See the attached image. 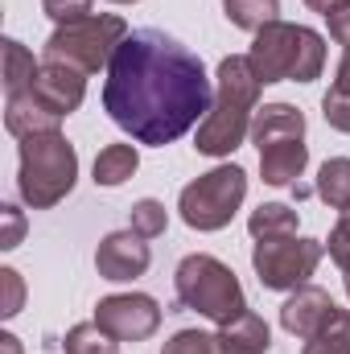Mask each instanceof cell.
Wrapping results in <instances>:
<instances>
[{"instance_id": "cell-1", "label": "cell", "mask_w": 350, "mask_h": 354, "mask_svg": "<svg viewBox=\"0 0 350 354\" xmlns=\"http://www.w3.org/2000/svg\"><path fill=\"white\" fill-rule=\"evenodd\" d=\"M214 91L206 66L161 29H136L107 62L103 111L136 145L165 149L210 111Z\"/></svg>"}, {"instance_id": "cell-2", "label": "cell", "mask_w": 350, "mask_h": 354, "mask_svg": "<svg viewBox=\"0 0 350 354\" xmlns=\"http://www.w3.org/2000/svg\"><path fill=\"white\" fill-rule=\"evenodd\" d=\"M260 79L248 62V54H231L219 62V87L214 103L198 124L194 149L202 157H231L243 136H252V120H256V99H260Z\"/></svg>"}, {"instance_id": "cell-3", "label": "cell", "mask_w": 350, "mask_h": 354, "mask_svg": "<svg viewBox=\"0 0 350 354\" xmlns=\"http://www.w3.org/2000/svg\"><path fill=\"white\" fill-rule=\"evenodd\" d=\"M248 62L264 87L268 83H313L326 71V37L309 25L272 21L256 33Z\"/></svg>"}, {"instance_id": "cell-4", "label": "cell", "mask_w": 350, "mask_h": 354, "mask_svg": "<svg viewBox=\"0 0 350 354\" xmlns=\"http://www.w3.org/2000/svg\"><path fill=\"white\" fill-rule=\"evenodd\" d=\"M79 177V153L62 132H42L21 140V169H17V189L21 202L33 210L58 206Z\"/></svg>"}, {"instance_id": "cell-5", "label": "cell", "mask_w": 350, "mask_h": 354, "mask_svg": "<svg viewBox=\"0 0 350 354\" xmlns=\"http://www.w3.org/2000/svg\"><path fill=\"white\" fill-rule=\"evenodd\" d=\"M174 288H177V305L210 317L214 326H227L239 313H248V297H243L239 276L219 256H206V252L185 256L174 272Z\"/></svg>"}, {"instance_id": "cell-6", "label": "cell", "mask_w": 350, "mask_h": 354, "mask_svg": "<svg viewBox=\"0 0 350 354\" xmlns=\"http://www.w3.org/2000/svg\"><path fill=\"white\" fill-rule=\"evenodd\" d=\"M128 37V21L116 12H87L79 21L58 25L46 46H42V62H62L75 66L83 75H99L107 71L111 54L120 50V41Z\"/></svg>"}, {"instance_id": "cell-7", "label": "cell", "mask_w": 350, "mask_h": 354, "mask_svg": "<svg viewBox=\"0 0 350 354\" xmlns=\"http://www.w3.org/2000/svg\"><path fill=\"white\" fill-rule=\"evenodd\" d=\"M243 198H248V174L239 165H219L181 189L177 210H181V223L194 231H223L243 206Z\"/></svg>"}, {"instance_id": "cell-8", "label": "cell", "mask_w": 350, "mask_h": 354, "mask_svg": "<svg viewBox=\"0 0 350 354\" xmlns=\"http://www.w3.org/2000/svg\"><path fill=\"white\" fill-rule=\"evenodd\" d=\"M322 256H326V243L322 239H309V235H276V239H256L252 268H256L264 288L288 292V288L309 284V276L317 272Z\"/></svg>"}, {"instance_id": "cell-9", "label": "cell", "mask_w": 350, "mask_h": 354, "mask_svg": "<svg viewBox=\"0 0 350 354\" xmlns=\"http://www.w3.org/2000/svg\"><path fill=\"white\" fill-rule=\"evenodd\" d=\"M95 326L116 342H145L161 326V305L149 292H111L95 305Z\"/></svg>"}, {"instance_id": "cell-10", "label": "cell", "mask_w": 350, "mask_h": 354, "mask_svg": "<svg viewBox=\"0 0 350 354\" xmlns=\"http://www.w3.org/2000/svg\"><path fill=\"white\" fill-rule=\"evenodd\" d=\"M149 264H153V252H149V243H145L136 231H111V235H103L99 248H95V268H99V276H103V280H116V284L145 276Z\"/></svg>"}, {"instance_id": "cell-11", "label": "cell", "mask_w": 350, "mask_h": 354, "mask_svg": "<svg viewBox=\"0 0 350 354\" xmlns=\"http://www.w3.org/2000/svg\"><path fill=\"white\" fill-rule=\"evenodd\" d=\"M29 91L54 115H71L87 99V75L75 71V66H62V62H42V71H37V79H33Z\"/></svg>"}, {"instance_id": "cell-12", "label": "cell", "mask_w": 350, "mask_h": 354, "mask_svg": "<svg viewBox=\"0 0 350 354\" xmlns=\"http://www.w3.org/2000/svg\"><path fill=\"white\" fill-rule=\"evenodd\" d=\"M334 309H338V305H334V297H330L326 288L301 284V288H293V297L280 305V326H284L293 338H313V334L330 322Z\"/></svg>"}, {"instance_id": "cell-13", "label": "cell", "mask_w": 350, "mask_h": 354, "mask_svg": "<svg viewBox=\"0 0 350 354\" xmlns=\"http://www.w3.org/2000/svg\"><path fill=\"white\" fill-rule=\"evenodd\" d=\"M284 140H305V115L293 103H264V107H256L252 145L268 149V145H284Z\"/></svg>"}, {"instance_id": "cell-14", "label": "cell", "mask_w": 350, "mask_h": 354, "mask_svg": "<svg viewBox=\"0 0 350 354\" xmlns=\"http://www.w3.org/2000/svg\"><path fill=\"white\" fill-rule=\"evenodd\" d=\"M62 115H54L50 107H42L33 99V91H21V95H8L4 103V128L17 136V140H29V136H42V132H58Z\"/></svg>"}, {"instance_id": "cell-15", "label": "cell", "mask_w": 350, "mask_h": 354, "mask_svg": "<svg viewBox=\"0 0 350 354\" xmlns=\"http://www.w3.org/2000/svg\"><path fill=\"white\" fill-rule=\"evenodd\" d=\"M309 165V149L305 140H284V145H268L260 149V177L268 185H293Z\"/></svg>"}, {"instance_id": "cell-16", "label": "cell", "mask_w": 350, "mask_h": 354, "mask_svg": "<svg viewBox=\"0 0 350 354\" xmlns=\"http://www.w3.org/2000/svg\"><path fill=\"white\" fill-rule=\"evenodd\" d=\"M219 334H223V346L227 354H268L272 346V334H268V322H264L260 313H239L235 322H227V326H219Z\"/></svg>"}, {"instance_id": "cell-17", "label": "cell", "mask_w": 350, "mask_h": 354, "mask_svg": "<svg viewBox=\"0 0 350 354\" xmlns=\"http://www.w3.org/2000/svg\"><path fill=\"white\" fill-rule=\"evenodd\" d=\"M140 169V153H136V145H107V149H99V157H95V185H107V189H116V185H124L128 177Z\"/></svg>"}, {"instance_id": "cell-18", "label": "cell", "mask_w": 350, "mask_h": 354, "mask_svg": "<svg viewBox=\"0 0 350 354\" xmlns=\"http://www.w3.org/2000/svg\"><path fill=\"white\" fill-rule=\"evenodd\" d=\"M0 46H4V91H8V95L29 91L33 87V79H37V71H42V62H37L17 37H4Z\"/></svg>"}, {"instance_id": "cell-19", "label": "cell", "mask_w": 350, "mask_h": 354, "mask_svg": "<svg viewBox=\"0 0 350 354\" xmlns=\"http://www.w3.org/2000/svg\"><path fill=\"white\" fill-rule=\"evenodd\" d=\"M297 223H301V214H297L293 206H284V202H264V206L252 210L248 231H252V239H276V235H297Z\"/></svg>"}, {"instance_id": "cell-20", "label": "cell", "mask_w": 350, "mask_h": 354, "mask_svg": "<svg viewBox=\"0 0 350 354\" xmlns=\"http://www.w3.org/2000/svg\"><path fill=\"white\" fill-rule=\"evenodd\" d=\"M317 198L334 206L338 214L350 210V157H330L317 169Z\"/></svg>"}, {"instance_id": "cell-21", "label": "cell", "mask_w": 350, "mask_h": 354, "mask_svg": "<svg viewBox=\"0 0 350 354\" xmlns=\"http://www.w3.org/2000/svg\"><path fill=\"white\" fill-rule=\"evenodd\" d=\"M223 12L235 29L260 33L264 25L280 21V0H223Z\"/></svg>"}, {"instance_id": "cell-22", "label": "cell", "mask_w": 350, "mask_h": 354, "mask_svg": "<svg viewBox=\"0 0 350 354\" xmlns=\"http://www.w3.org/2000/svg\"><path fill=\"white\" fill-rule=\"evenodd\" d=\"M301 354H350V313L347 309H334L330 322L313 338H305V351Z\"/></svg>"}, {"instance_id": "cell-23", "label": "cell", "mask_w": 350, "mask_h": 354, "mask_svg": "<svg viewBox=\"0 0 350 354\" xmlns=\"http://www.w3.org/2000/svg\"><path fill=\"white\" fill-rule=\"evenodd\" d=\"M116 338L107 334V330H99L95 322H79V326H71L66 330V338H62V351L66 354H116Z\"/></svg>"}, {"instance_id": "cell-24", "label": "cell", "mask_w": 350, "mask_h": 354, "mask_svg": "<svg viewBox=\"0 0 350 354\" xmlns=\"http://www.w3.org/2000/svg\"><path fill=\"white\" fill-rule=\"evenodd\" d=\"M161 354H227V346H223V334H210V330H177L174 338L161 346Z\"/></svg>"}, {"instance_id": "cell-25", "label": "cell", "mask_w": 350, "mask_h": 354, "mask_svg": "<svg viewBox=\"0 0 350 354\" xmlns=\"http://www.w3.org/2000/svg\"><path fill=\"white\" fill-rule=\"evenodd\" d=\"M165 227H169V210H165L157 198H140V202L132 206L128 231H136L140 239H157V235H165Z\"/></svg>"}, {"instance_id": "cell-26", "label": "cell", "mask_w": 350, "mask_h": 354, "mask_svg": "<svg viewBox=\"0 0 350 354\" xmlns=\"http://www.w3.org/2000/svg\"><path fill=\"white\" fill-rule=\"evenodd\" d=\"M322 115H326V124L334 128V132H347L350 136V95L342 91H326V99H322Z\"/></svg>"}, {"instance_id": "cell-27", "label": "cell", "mask_w": 350, "mask_h": 354, "mask_svg": "<svg viewBox=\"0 0 350 354\" xmlns=\"http://www.w3.org/2000/svg\"><path fill=\"white\" fill-rule=\"evenodd\" d=\"M326 252H330V260L342 268V272H350V210L338 214V223H334V231H330Z\"/></svg>"}, {"instance_id": "cell-28", "label": "cell", "mask_w": 350, "mask_h": 354, "mask_svg": "<svg viewBox=\"0 0 350 354\" xmlns=\"http://www.w3.org/2000/svg\"><path fill=\"white\" fill-rule=\"evenodd\" d=\"M0 284H4V305H0V317H17L21 313V301H25V280L17 268H0Z\"/></svg>"}, {"instance_id": "cell-29", "label": "cell", "mask_w": 350, "mask_h": 354, "mask_svg": "<svg viewBox=\"0 0 350 354\" xmlns=\"http://www.w3.org/2000/svg\"><path fill=\"white\" fill-rule=\"evenodd\" d=\"M42 8H46V17H54L58 25H66V21L87 17V12H91V0H42Z\"/></svg>"}, {"instance_id": "cell-30", "label": "cell", "mask_w": 350, "mask_h": 354, "mask_svg": "<svg viewBox=\"0 0 350 354\" xmlns=\"http://www.w3.org/2000/svg\"><path fill=\"white\" fill-rule=\"evenodd\" d=\"M0 218H4L0 248H4V252H12V248L21 243V235H25V218H21V210H17V206H0Z\"/></svg>"}, {"instance_id": "cell-31", "label": "cell", "mask_w": 350, "mask_h": 354, "mask_svg": "<svg viewBox=\"0 0 350 354\" xmlns=\"http://www.w3.org/2000/svg\"><path fill=\"white\" fill-rule=\"evenodd\" d=\"M326 25H330V37H334L342 50H350V4L334 8V12L326 17Z\"/></svg>"}, {"instance_id": "cell-32", "label": "cell", "mask_w": 350, "mask_h": 354, "mask_svg": "<svg viewBox=\"0 0 350 354\" xmlns=\"http://www.w3.org/2000/svg\"><path fill=\"white\" fill-rule=\"evenodd\" d=\"M334 91L350 95V50L342 54V62H338V75H334Z\"/></svg>"}, {"instance_id": "cell-33", "label": "cell", "mask_w": 350, "mask_h": 354, "mask_svg": "<svg viewBox=\"0 0 350 354\" xmlns=\"http://www.w3.org/2000/svg\"><path fill=\"white\" fill-rule=\"evenodd\" d=\"M305 4H309L313 12H322V17H330L334 8H342V4H350V0H305Z\"/></svg>"}, {"instance_id": "cell-34", "label": "cell", "mask_w": 350, "mask_h": 354, "mask_svg": "<svg viewBox=\"0 0 350 354\" xmlns=\"http://www.w3.org/2000/svg\"><path fill=\"white\" fill-rule=\"evenodd\" d=\"M0 346H4V354H21V342L12 334H0Z\"/></svg>"}, {"instance_id": "cell-35", "label": "cell", "mask_w": 350, "mask_h": 354, "mask_svg": "<svg viewBox=\"0 0 350 354\" xmlns=\"http://www.w3.org/2000/svg\"><path fill=\"white\" fill-rule=\"evenodd\" d=\"M111 4H136V0H111Z\"/></svg>"}, {"instance_id": "cell-36", "label": "cell", "mask_w": 350, "mask_h": 354, "mask_svg": "<svg viewBox=\"0 0 350 354\" xmlns=\"http://www.w3.org/2000/svg\"><path fill=\"white\" fill-rule=\"evenodd\" d=\"M347 297H350V272H347Z\"/></svg>"}]
</instances>
